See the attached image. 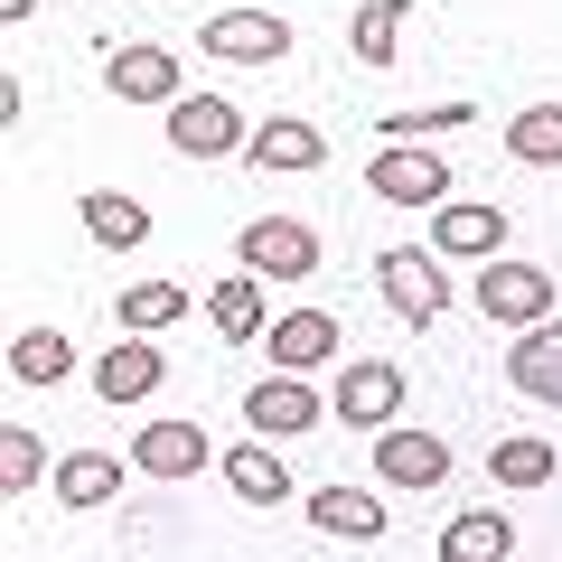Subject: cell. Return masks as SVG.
Here are the masks:
<instances>
[{
    "label": "cell",
    "mask_w": 562,
    "mask_h": 562,
    "mask_svg": "<svg viewBox=\"0 0 562 562\" xmlns=\"http://www.w3.org/2000/svg\"><path fill=\"white\" fill-rule=\"evenodd\" d=\"M310 525H319V535H357V543H375L394 516H384L366 487H319V497H310Z\"/></svg>",
    "instance_id": "23"
},
{
    "label": "cell",
    "mask_w": 562,
    "mask_h": 562,
    "mask_svg": "<svg viewBox=\"0 0 562 562\" xmlns=\"http://www.w3.org/2000/svg\"><path fill=\"white\" fill-rule=\"evenodd\" d=\"M506 384H516V394H535V403H562V319L525 328V338L506 347Z\"/></svg>",
    "instance_id": "15"
},
{
    "label": "cell",
    "mask_w": 562,
    "mask_h": 562,
    "mask_svg": "<svg viewBox=\"0 0 562 562\" xmlns=\"http://www.w3.org/2000/svg\"><path fill=\"white\" fill-rule=\"evenodd\" d=\"M85 235L94 244H113V254H132V244H150V206L140 198H122V188H85Z\"/></svg>",
    "instance_id": "19"
},
{
    "label": "cell",
    "mask_w": 562,
    "mask_h": 562,
    "mask_svg": "<svg viewBox=\"0 0 562 562\" xmlns=\"http://www.w3.org/2000/svg\"><path fill=\"white\" fill-rule=\"evenodd\" d=\"M487 479H497V487H543V479H553V441H535V431H506V441L487 450Z\"/></svg>",
    "instance_id": "27"
},
{
    "label": "cell",
    "mask_w": 562,
    "mask_h": 562,
    "mask_svg": "<svg viewBox=\"0 0 562 562\" xmlns=\"http://www.w3.org/2000/svg\"><path fill=\"white\" fill-rule=\"evenodd\" d=\"M122 497V460L113 450H76L57 460V506H113Z\"/></svg>",
    "instance_id": "24"
},
{
    "label": "cell",
    "mask_w": 562,
    "mask_h": 562,
    "mask_svg": "<svg viewBox=\"0 0 562 562\" xmlns=\"http://www.w3.org/2000/svg\"><path fill=\"white\" fill-rule=\"evenodd\" d=\"M516 553V516L506 506H469L441 525V562H506Z\"/></svg>",
    "instance_id": "16"
},
{
    "label": "cell",
    "mask_w": 562,
    "mask_h": 562,
    "mask_svg": "<svg viewBox=\"0 0 562 562\" xmlns=\"http://www.w3.org/2000/svg\"><path fill=\"white\" fill-rule=\"evenodd\" d=\"M366 188H375L384 206H441L450 198V160L431 140H384L375 160H366Z\"/></svg>",
    "instance_id": "1"
},
{
    "label": "cell",
    "mask_w": 562,
    "mask_h": 562,
    "mask_svg": "<svg viewBox=\"0 0 562 562\" xmlns=\"http://www.w3.org/2000/svg\"><path fill=\"white\" fill-rule=\"evenodd\" d=\"M319 413H328V403L310 394L301 375H262L254 394H244V422H254V431H272V441H291V431H319Z\"/></svg>",
    "instance_id": "9"
},
{
    "label": "cell",
    "mask_w": 562,
    "mask_h": 562,
    "mask_svg": "<svg viewBox=\"0 0 562 562\" xmlns=\"http://www.w3.org/2000/svg\"><path fill=\"white\" fill-rule=\"evenodd\" d=\"M0 10H10V20H29V10H38V0H0Z\"/></svg>",
    "instance_id": "30"
},
{
    "label": "cell",
    "mask_w": 562,
    "mask_h": 562,
    "mask_svg": "<svg viewBox=\"0 0 562 562\" xmlns=\"http://www.w3.org/2000/svg\"><path fill=\"white\" fill-rule=\"evenodd\" d=\"M375 281H384V310H394L403 328H431V319L450 310L441 254H422V244H394V254H375Z\"/></svg>",
    "instance_id": "2"
},
{
    "label": "cell",
    "mask_w": 562,
    "mask_h": 562,
    "mask_svg": "<svg viewBox=\"0 0 562 562\" xmlns=\"http://www.w3.org/2000/svg\"><path fill=\"white\" fill-rule=\"evenodd\" d=\"M469 113H479V103L460 94V103H431V113H384L375 132H384V140H431V132H460Z\"/></svg>",
    "instance_id": "29"
},
{
    "label": "cell",
    "mask_w": 562,
    "mask_h": 562,
    "mask_svg": "<svg viewBox=\"0 0 562 562\" xmlns=\"http://www.w3.org/2000/svg\"><path fill=\"white\" fill-rule=\"evenodd\" d=\"M160 375H169L160 347H150V338H122L113 357L94 366V394H103V403H140V394H160Z\"/></svg>",
    "instance_id": "17"
},
{
    "label": "cell",
    "mask_w": 562,
    "mask_h": 562,
    "mask_svg": "<svg viewBox=\"0 0 562 562\" xmlns=\"http://www.w3.org/2000/svg\"><path fill=\"white\" fill-rule=\"evenodd\" d=\"M132 469L140 479H198L206 469V431L198 422H150V431L132 441Z\"/></svg>",
    "instance_id": "14"
},
{
    "label": "cell",
    "mask_w": 562,
    "mask_h": 562,
    "mask_svg": "<svg viewBox=\"0 0 562 562\" xmlns=\"http://www.w3.org/2000/svg\"><path fill=\"white\" fill-rule=\"evenodd\" d=\"M235 254H244V272H262V281H310L319 272V235L291 225V216H254Z\"/></svg>",
    "instance_id": "6"
},
{
    "label": "cell",
    "mask_w": 562,
    "mask_h": 562,
    "mask_svg": "<svg viewBox=\"0 0 562 562\" xmlns=\"http://www.w3.org/2000/svg\"><path fill=\"white\" fill-rule=\"evenodd\" d=\"M469 301H479L497 328H543L553 319V272H543V262H487Z\"/></svg>",
    "instance_id": "4"
},
{
    "label": "cell",
    "mask_w": 562,
    "mask_h": 562,
    "mask_svg": "<svg viewBox=\"0 0 562 562\" xmlns=\"http://www.w3.org/2000/svg\"><path fill=\"white\" fill-rule=\"evenodd\" d=\"M506 150H516L525 169H562V103H525V113L506 122Z\"/></svg>",
    "instance_id": "25"
},
{
    "label": "cell",
    "mask_w": 562,
    "mask_h": 562,
    "mask_svg": "<svg viewBox=\"0 0 562 562\" xmlns=\"http://www.w3.org/2000/svg\"><path fill=\"white\" fill-rule=\"evenodd\" d=\"M272 366L281 375H319L328 357H338V319H328V310H291V319H272Z\"/></svg>",
    "instance_id": "12"
},
{
    "label": "cell",
    "mask_w": 562,
    "mask_h": 562,
    "mask_svg": "<svg viewBox=\"0 0 562 562\" xmlns=\"http://www.w3.org/2000/svg\"><path fill=\"white\" fill-rule=\"evenodd\" d=\"M403 20H413V0H366L357 29H347V47H357V66H394V38Z\"/></svg>",
    "instance_id": "26"
},
{
    "label": "cell",
    "mask_w": 562,
    "mask_h": 562,
    "mask_svg": "<svg viewBox=\"0 0 562 562\" xmlns=\"http://www.w3.org/2000/svg\"><path fill=\"white\" fill-rule=\"evenodd\" d=\"M10 375L20 384H66L76 375V338H66V328H20V338H10Z\"/></svg>",
    "instance_id": "22"
},
{
    "label": "cell",
    "mask_w": 562,
    "mask_h": 562,
    "mask_svg": "<svg viewBox=\"0 0 562 562\" xmlns=\"http://www.w3.org/2000/svg\"><path fill=\"white\" fill-rule=\"evenodd\" d=\"M169 150H188V160H235L254 140H244V113L225 94H179L169 103Z\"/></svg>",
    "instance_id": "5"
},
{
    "label": "cell",
    "mask_w": 562,
    "mask_h": 562,
    "mask_svg": "<svg viewBox=\"0 0 562 562\" xmlns=\"http://www.w3.org/2000/svg\"><path fill=\"white\" fill-rule=\"evenodd\" d=\"M47 469V441L29 431V422H0V497H29Z\"/></svg>",
    "instance_id": "28"
},
{
    "label": "cell",
    "mask_w": 562,
    "mask_h": 562,
    "mask_svg": "<svg viewBox=\"0 0 562 562\" xmlns=\"http://www.w3.org/2000/svg\"><path fill=\"white\" fill-rule=\"evenodd\" d=\"M375 479L384 487H441L450 479V441L441 431H375Z\"/></svg>",
    "instance_id": "8"
},
{
    "label": "cell",
    "mask_w": 562,
    "mask_h": 562,
    "mask_svg": "<svg viewBox=\"0 0 562 562\" xmlns=\"http://www.w3.org/2000/svg\"><path fill=\"white\" fill-rule=\"evenodd\" d=\"M206 57L272 66V57H291V20H272V10H216V20H206Z\"/></svg>",
    "instance_id": "7"
},
{
    "label": "cell",
    "mask_w": 562,
    "mask_h": 562,
    "mask_svg": "<svg viewBox=\"0 0 562 562\" xmlns=\"http://www.w3.org/2000/svg\"><path fill=\"white\" fill-rule=\"evenodd\" d=\"M206 319H216V338H272V319H262V272H235V281H216L206 291Z\"/></svg>",
    "instance_id": "21"
},
{
    "label": "cell",
    "mask_w": 562,
    "mask_h": 562,
    "mask_svg": "<svg viewBox=\"0 0 562 562\" xmlns=\"http://www.w3.org/2000/svg\"><path fill=\"white\" fill-rule=\"evenodd\" d=\"M497 244H506V206H441L431 216V254L450 262H497Z\"/></svg>",
    "instance_id": "13"
},
{
    "label": "cell",
    "mask_w": 562,
    "mask_h": 562,
    "mask_svg": "<svg viewBox=\"0 0 562 562\" xmlns=\"http://www.w3.org/2000/svg\"><path fill=\"white\" fill-rule=\"evenodd\" d=\"M216 469H225V487H235L244 506H291V469L272 460V441H235Z\"/></svg>",
    "instance_id": "18"
},
{
    "label": "cell",
    "mask_w": 562,
    "mask_h": 562,
    "mask_svg": "<svg viewBox=\"0 0 562 562\" xmlns=\"http://www.w3.org/2000/svg\"><path fill=\"white\" fill-rule=\"evenodd\" d=\"M254 169H272V179H310V169H328V132H310V122H262L254 150H244Z\"/></svg>",
    "instance_id": "11"
},
{
    "label": "cell",
    "mask_w": 562,
    "mask_h": 562,
    "mask_svg": "<svg viewBox=\"0 0 562 562\" xmlns=\"http://www.w3.org/2000/svg\"><path fill=\"white\" fill-rule=\"evenodd\" d=\"M103 94H122V103H179V57H169V47H113V57H103Z\"/></svg>",
    "instance_id": "10"
},
{
    "label": "cell",
    "mask_w": 562,
    "mask_h": 562,
    "mask_svg": "<svg viewBox=\"0 0 562 562\" xmlns=\"http://www.w3.org/2000/svg\"><path fill=\"white\" fill-rule=\"evenodd\" d=\"M113 319H122V338H160V328L188 319V281H132L113 301Z\"/></svg>",
    "instance_id": "20"
},
{
    "label": "cell",
    "mask_w": 562,
    "mask_h": 562,
    "mask_svg": "<svg viewBox=\"0 0 562 562\" xmlns=\"http://www.w3.org/2000/svg\"><path fill=\"white\" fill-rule=\"evenodd\" d=\"M328 413H338L347 431H394V413H403V366L347 357V366H338V394H328Z\"/></svg>",
    "instance_id": "3"
}]
</instances>
